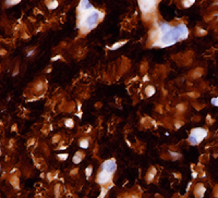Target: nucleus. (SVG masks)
Returning <instances> with one entry per match:
<instances>
[{
    "instance_id": "obj_1",
    "label": "nucleus",
    "mask_w": 218,
    "mask_h": 198,
    "mask_svg": "<svg viewBox=\"0 0 218 198\" xmlns=\"http://www.w3.org/2000/svg\"><path fill=\"white\" fill-rule=\"evenodd\" d=\"M156 36L153 39V47L165 48L172 46L176 43L187 39L189 36V30L184 23H179L176 26H171L166 22L159 23L157 28H155Z\"/></svg>"
},
{
    "instance_id": "obj_2",
    "label": "nucleus",
    "mask_w": 218,
    "mask_h": 198,
    "mask_svg": "<svg viewBox=\"0 0 218 198\" xmlns=\"http://www.w3.org/2000/svg\"><path fill=\"white\" fill-rule=\"evenodd\" d=\"M104 16H105L104 12L95 8L92 10L82 12L78 11V27L82 34H87L99 24Z\"/></svg>"
},
{
    "instance_id": "obj_3",
    "label": "nucleus",
    "mask_w": 218,
    "mask_h": 198,
    "mask_svg": "<svg viewBox=\"0 0 218 198\" xmlns=\"http://www.w3.org/2000/svg\"><path fill=\"white\" fill-rule=\"evenodd\" d=\"M207 136V131L202 127H195L191 131L190 135L188 137V142L191 145H199L205 137Z\"/></svg>"
},
{
    "instance_id": "obj_4",
    "label": "nucleus",
    "mask_w": 218,
    "mask_h": 198,
    "mask_svg": "<svg viewBox=\"0 0 218 198\" xmlns=\"http://www.w3.org/2000/svg\"><path fill=\"white\" fill-rule=\"evenodd\" d=\"M112 180V174L108 173L104 170H100L99 172L97 173V176H96V183H98L99 185L105 186L107 184H109Z\"/></svg>"
},
{
    "instance_id": "obj_5",
    "label": "nucleus",
    "mask_w": 218,
    "mask_h": 198,
    "mask_svg": "<svg viewBox=\"0 0 218 198\" xmlns=\"http://www.w3.org/2000/svg\"><path fill=\"white\" fill-rule=\"evenodd\" d=\"M100 170H104L108 173L113 174L116 171H117V162L115 159H108V160H105L101 166H100Z\"/></svg>"
},
{
    "instance_id": "obj_6",
    "label": "nucleus",
    "mask_w": 218,
    "mask_h": 198,
    "mask_svg": "<svg viewBox=\"0 0 218 198\" xmlns=\"http://www.w3.org/2000/svg\"><path fill=\"white\" fill-rule=\"evenodd\" d=\"M92 9H94V7L92 6V3L89 2V0H80L79 7H78V11H79V12L92 10Z\"/></svg>"
},
{
    "instance_id": "obj_7",
    "label": "nucleus",
    "mask_w": 218,
    "mask_h": 198,
    "mask_svg": "<svg viewBox=\"0 0 218 198\" xmlns=\"http://www.w3.org/2000/svg\"><path fill=\"white\" fill-rule=\"evenodd\" d=\"M79 146H80L82 149H87L89 147V139H88V138H82V139H80Z\"/></svg>"
},
{
    "instance_id": "obj_8",
    "label": "nucleus",
    "mask_w": 218,
    "mask_h": 198,
    "mask_svg": "<svg viewBox=\"0 0 218 198\" xmlns=\"http://www.w3.org/2000/svg\"><path fill=\"white\" fill-rule=\"evenodd\" d=\"M83 157H84V155H83L82 152H80V151H78L74 155V157H73V159H72L73 163H74V164H79L82 161V159H83Z\"/></svg>"
},
{
    "instance_id": "obj_9",
    "label": "nucleus",
    "mask_w": 218,
    "mask_h": 198,
    "mask_svg": "<svg viewBox=\"0 0 218 198\" xmlns=\"http://www.w3.org/2000/svg\"><path fill=\"white\" fill-rule=\"evenodd\" d=\"M156 93V89L154 86H147L145 88V94H146V96L147 97H152V96H154Z\"/></svg>"
},
{
    "instance_id": "obj_10",
    "label": "nucleus",
    "mask_w": 218,
    "mask_h": 198,
    "mask_svg": "<svg viewBox=\"0 0 218 198\" xmlns=\"http://www.w3.org/2000/svg\"><path fill=\"white\" fill-rule=\"evenodd\" d=\"M58 6H59V2L57 0H49L47 2V7L49 10H55L56 8H58Z\"/></svg>"
},
{
    "instance_id": "obj_11",
    "label": "nucleus",
    "mask_w": 218,
    "mask_h": 198,
    "mask_svg": "<svg viewBox=\"0 0 218 198\" xmlns=\"http://www.w3.org/2000/svg\"><path fill=\"white\" fill-rule=\"evenodd\" d=\"M204 193H205V187L203 185H197L196 189H195V194L197 195V197H202Z\"/></svg>"
},
{
    "instance_id": "obj_12",
    "label": "nucleus",
    "mask_w": 218,
    "mask_h": 198,
    "mask_svg": "<svg viewBox=\"0 0 218 198\" xmlns=\"http://www.w3.org/2000/svg\"><path fill=\"white\" fill-rule=\"evenodd\" d=\"M127 42L128 40H125V42H119V43H117V44H113L112 46H110L109 47V49L110 50H116V49H119L121 46H123V45H125L127 44Z\"/></svg>"
},
{
    "instance_id": "obj_13",
    "label": "nucleus",
    "mask_w": 218,
    "mask_h": 198,
    "mask_svg": "<svg viewBox=\"0 0 218 198\" xmlns=\"http://www.w3.org/2000/svg\"><path fill=\"white\" fill-rule=\"evenodd\" d=\"M155 174H156V170L154 169V168H152L150 171L148 172V174H147V182H152V181L154 180Z\"/></svg>"
},
{
    "instance_id": "obj_14",
    "label": "nucleus",
    "mask_w": 218,
    "mask_h": 198,
    "mask_svg": "<svg viewBox=\"0 0 218 198\" xmlns=\"http://www.w3.org/2000/svg\"><path fill=\"white\" fill-rule=\"evenodd\" d=\"M194 2H195V0H182V6L184 8H190Z\"/></svg>"
},
{
    "instance_id": "obj_15",
    "label": "nucleus",
    "mask_w": 218,
    "mask_h": 198,
    "mask_svg": "<svg viewBox=\"0 0 218 198\" xmlns=\"http://www.w3.org/2000/svg\"><path fill=\"white\" fill-rule=\"evenodd\" d=\"M64 125H66L68 129H72V127L74 126V121H73L72 119H67V120L64 121Z\"/></svg>"
},
{
    "instance_id": "obj_16",
    "label": "nucleus",
    "mask_w": 218,
    "mask_h": 198,
    "mask_svg": "<svg viewBox=\"0 0 218 198\" xmlns=\"http://www.w3.org/2000/svg\"><path fill=\"white\" fill-rule=\"evenodd\" d=\"M21 0H6V6L7 7H11L14 5H18Z\"/></svg>"
},
{
    "instance_id": "obj_17",
    "label": "nucleus",
    "mask_w": 218,
    "mask_h": 198,
    "mask_svg": "<svg viewBox=\"0 0 218 198\" xmlns=\"http://www.w3.org/2000/svg\"><path fill=\"white\" fill-rule=\"evenodd\" d=\"M92 173H93V168H92V167H87L86 170H85V174H86L87 179H89V178H91Z\"/></svg>"
},
{
    "instance_id": "obj_18",
    "label": "nucleus",
    "mask_w": 218,
    "mask_h": 198,
    "mask_svg": "<svg viewBox=\"0 0 218 198\" xmlns=\"http://www.w3.org/2000/svg\"><path fill=\"white\" fill-rule=\"evenodd\" d=\"M107 193H108V188L103 187V188H101V192H100V195L98 196V198H105V196L107 195Z\"/></svg>"
},
{
    "instance_id": "obj_19",
    "label": "nucleus",
    "mask_w": 218,
    "mask_h": 198,
    "mask_svg": "<svg viewBox=\"0 0 218 198\" xmlns=\"http://www.w3.org/2000/svg\"><path fill=\"white\" fill-rule=\"evenodd\" d=\"M68 157H69L68 154H59V155H58V158H59L61 161L67 160V159H68Z\"/></svg>"
},
{
    "instance_id": "obj_20",
    "label": "nucleus",
    "mask_w": 218,
    "mask_h": 198,
    "mask_svg": "<svg viewBox=\"0 0 218 198\" xmlns=\"http://www.w3.org/2000/svg\"><path fill=\"white\" fill-rule=\"evenodd\" d=\"M169 154H170V156L174 158V160H177V159H179V158H181V155L180 154H176V152H172V151H169Z\"/></svg>"
},
{
    "instance_id": "obj_21",
    "label": "nucleus",
    "mask_w": 218,
    "mask_h": 198,
    "mask_svg": "<svg viewBox=\"0 0 218 198\" xmlns=\"http://www.w3.org/2000/svg\"><path fill=\"white\" fill-rule=\"evenodd\" d=\"M44 88V84L42 82H39L37 85H36V92H40V90H43Z\"/></svg>"
},
{
    "instance_id": "obj_22",
    "label": "nucleus",
    "mask_w": 218,
    "mask_h": 198,
    "mask_svg": "<svg viewBox=\"0 0 218 198\" xmlns=\"http://www.w3.org/2000/svg\"><path fill=\"white\" fill-rule=\"evenodd\" d=\"M211 104H212L213 106H215V107H218V96L211 100Z\"/></svg>"
},
{
    "instance_id": "obj_23",
    "label": "nucleus",
    "mask_w": 218,
    "mask_h": 198,
    "mask_svg": "<svg viewBox=\"0 0 218 198\" xmlns=\"http://www.w3.org/2000/svg\"><path fill=\"white\" fill-rule=\"evenodd\" d=\"M60 59H61V56H60V55H58V56L51 58V61H58V60H60Z\"/></svg>"
},
{
    "instance_id": "obj_24",
    "label": "nucleus",
    "mask_w": 218,
    "mask_h": 198,
    "mask_svg": "<svg viewBox=\"0 0 218 198\" xmlns=\"http://www.w3.org/2000/svg\"><path fill=\"white\" fill-rule=\"evenodd\" d=\"M34 52H35V49H32V50H30V51L27 52V57H31L32 55L34 53Z\"/></svg>"
},
{
    "instance_id": "obj_25",
    "label": "nucleus",
    "mask_w": 218,
    "mask_h": 198,
    "mask_svg": "<svg viewBox=\"0 0 218 198\" xmlns=\"http://www.w3.org/2000/svg\"><path fill=\"white\" fill-rule=\"evenodd\" d=\"M181 126V124L180 123H176V129H179Z\"/></svg>"
},
{
    "instance_id": "obj_26",
    "label": "nucleus",
    "mask_w": 218,
    "mask_h": 198,
    "mask_svg": "<svg viewBox=\"0 0 218 198\" xmlns=\"http://www.w3.org/2000/svg\"><path fill=\"white\" fill-rule=\"evenodd\" d=\"M192 175H193V178H194V176H196V175H197V173H196V172H194V173L192 174Z\"/></svg>"
},
{
    "instance_id": "obj_27",
    "label": "nucleus",
    "mask_w": 218,
    "mask_h": 198,
    "mask_svg": "<svg viewBox=\"0 0 218 198\" xmlns=\"http://www.w3.org/2000/svg\"><path fill=\"white\" fill-rule=\"evenodd\" d=\"M0 154H1V149H0Z\"/></svg>"
},
{
    "instance_id": "obj_28",
    "label": "nucleus",
    "mask_w": 218,
    "mask_h": 198,
    "mask_svg": "<svg viewBox=\"0 0 218 198\" xmlns=\"http://www.w3.org/2000/svg\"><path fill=\"white\" fill-rule=\"evenodd\" d=\"M0 170H1V166H0Z\"/></svg>"
},
{
    "instance_id": "obj_29",
    "label": "nucleus",
    "mask_w": 218,
    "mask_h": 198,
    "mask_svg": "<svg viewBox=\"0 0 218 198\" xmlns=\"http://www.w3.org/2000/svg\"><path fill=\"white\" fill-rule=\"evenodd\" d=\"M215 5H218V2H217V3H215Z\"/></svg>"
}]
</instances>
